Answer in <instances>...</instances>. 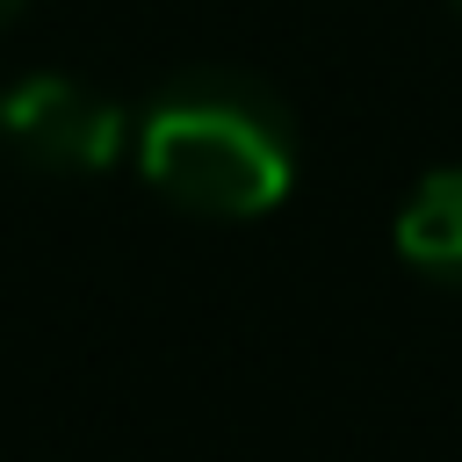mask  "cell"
<instances>
[{
	"label": "cell",
	"instance_id": "obj_5",
	"mask_svg": "<svg viewBox=\"0 0 462 462\" xmlns=\"http://www.w3.org/2000/svg\"><path fill=\"white\" fill-rule=\"evenodd\" d=\"M448 7H462V0H448Z\"/></svg>",
	"mask_w": 462,
	"mask_h": 462
},
{
	"label": "cell",
	"instance_id": "obj_3",
	"mask_svg": "<svg viewBox=\"0 0 462 462\" xmlns=\"http://www.w3.org/2000/svg\"><path fill=\"white\" fill-rule=\"evenodd\" d=\"M397 253L426 274L462 282V166L426 173L397 209Z\"/></svg>",
	"mask_w": 462,
	"mask_h": 462
},
{
	"label": "cell",
	"instance_id": "obj_2",
	"mask_svg": "<svg viewBox=\"0 0 462 462\" xmlns=\"http://www.w3.org/2000/svg\"><path fill=\"white\" fill-rule=\"evenodd\" d=\"M0 137L36 173H101L116 166L130 123L108 94H94L72 72H29L0 94Z\"/></svg>",
	"mask_w": 462,
	"mask_h": 462
},
{
	"label": "cell",
	"instance_id": "obj_1",
	"mask_svg": "<svg viewBox=\"0 0 462 462\" xmlns=\"http://www.w3.org/2000/svg\"><path fill=\"white\" fill-rule=\"evenodd\" d=\"M144 180L195 217H260L296 180V123L253 72H180L137 123Z\"/></svg>",
	"mask_w": 462,
	"mask_h": 462
},
{
	"label": "cell",
	"instance_id": "obj_4",
	"mask_svg": "<svg viewBox=\"0 0 462 462\" xmlns=\"http://www.w3.org/2000/svg\"><path fill=\"white\" fill-rule=\"evenodd\" d=\"M22 7H29V0H0V22H14V14H22Z\"/></svg>",
	"mask_w": 462,
	"mask_h": 462
}]
</instances>
